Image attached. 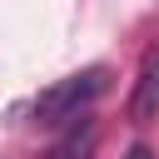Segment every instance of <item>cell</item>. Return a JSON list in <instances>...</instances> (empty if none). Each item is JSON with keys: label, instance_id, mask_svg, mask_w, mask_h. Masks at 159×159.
Instances as JSON below:
<instances>
[{"label": "cell", "instance_id": "1", "mask_svg": "<svg viewBox=\"0 0 159 159\" xmlns=\"http://www.w3.org/2000/svg\"><path fill=\"white\" fill-rule=\"evenodd\" d=\"M104 89H109V70H104V65H89V70H80V75H65V80L50 84L45 94H35L30 114H35V124H45V129H55V124H75Z\"/></svg>", "mask_w": 159, "mask_h": 159}, {"label": "cell", "instance_id": "2", "mask_svg": "<svg viewBox=\"0 0 159 159\" xmlns=\"http://www.w3.org/2000/svg\"><path fill=\"white\" fill-rule=\"evenodd\" d=\"M129 119H134V124H149V119H159V50L144 60V70H139V80H134Z\"/></svg>", "mask_w": 159, "mask_h": 159}]
</instances>
